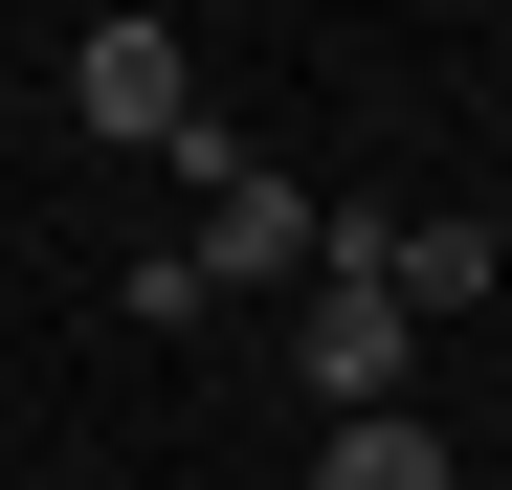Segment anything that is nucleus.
Segmentation results:
<instances>
[{"instance_id": "nucleus-1", "label": "nucleus", "mask_w": 512, "mask_h": 490, "mask_svg": "<svg viewBox=\"0 0 512 490\" xmlns=\"http://www.w3.org/2000/svg\"><path fill=\"white\" fill-rule=\"evenodd\" d=\"M290 379L357 424V401H423V335H401V290H357V268H312L290 290Z\"/></svg>"}, {"instance_id": "nucleus-2", "label": "nucleus", "mask_w": 512, "mask_h": 490, "mask_svg": "<svg viewBox=\"0 0 512 490\" xmlns=\"http://www.w3.org/2000/svg\"><path fill=\"white\" fill-rule=\"evenodd\" d=\"M67 112L179 156V134H201V45H179V23H90V45H67Z\"/></svg>"}, {"instance_id": "nucleus-3", "label": "nucleus", "mask_w": 512, "mask_h": 490, "mask_svg": "<svg viewBox=\"0 0 512 490\" xmlns=\"http://www.w3.org/2000/svg\"><path fill=\"white\" fill-rule=\"evenodd\" d=\"M179 268H201V290H312V179H268V156H245V179L201 201Z\"/></svg>"}, {"instance_id": "nucleus-4", "label": "nucleus", "mask_w": 512, "mask_h": 490, "mask_svg": "<svg viewBox=\"0 0 512 490\" xmlns=\"http://www.w3.org/2000/svg\"><path fill=\"white\" fill-rule=\"evenodd\" d=\"M312 490H468V468H446V424H423V401H357V424L312 446Z\"/></svg>"}]
</instances>
